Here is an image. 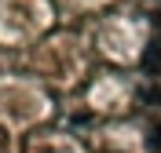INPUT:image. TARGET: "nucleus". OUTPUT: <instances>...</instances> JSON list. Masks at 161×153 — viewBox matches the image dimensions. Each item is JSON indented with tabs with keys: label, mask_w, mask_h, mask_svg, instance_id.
<instances>
[{
	"label": "nucleus",
	"mask_w": 161,
	"mask_h": 153,
	"mask_svg": "<svg viewBox=\"0 0 161 153\" xmlns=\"http://www.w3.org/2000/svg\"><path fill=\"white\" fill-rule=\"evenodd\" d=\"M143 66L154 69V73H161V48H150V51H147V55H143Z\"/></svg>",
	"instance_id": "1"
}]
</instances>
